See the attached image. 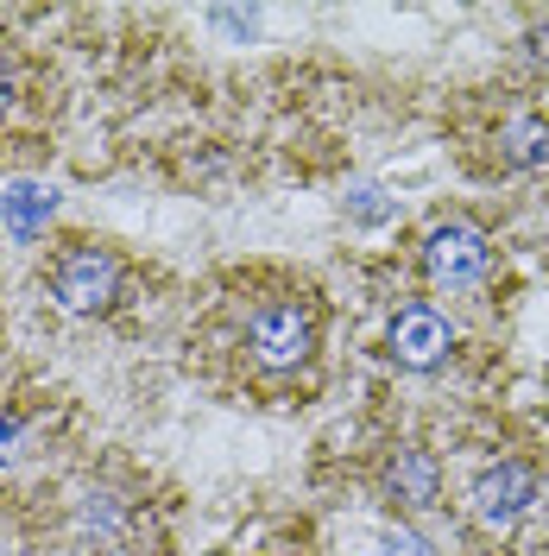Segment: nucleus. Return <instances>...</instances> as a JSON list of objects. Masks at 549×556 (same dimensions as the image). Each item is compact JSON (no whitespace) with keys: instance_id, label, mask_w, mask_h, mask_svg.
Here are the masks:
<instances>
[{"instance_id":"1","label":"nucleus","mask_w":549,"mask_h":556,"mask_svg":"<svg viewBox=\"0 0 549 556\" xmlns=\"http://www.w3.org/2000/svg\"><path fill=\"white\" fill-rule=\"evenodd\" d=\"M120 253L95 241H76L51 260V298L64 316H102L114 298H120Z\"/></svg>"},{"instance_id":"2","label":"nucleus","mask_w":549,"mask_h":556,"mask_svg":"<svg viewBox=\"0 0 549 556\" xmlns=\"http://www.w3.org/2000/svg\"><path fill=\"white\" fill-rule=\"evenodd\" d=\"M246 348H253V361L272 367V374L304 367L309 348H316V311L297 304V298H272V304H259L253 323H246Z\"/></svg>"},{"instance_id":"3","label":"nucleus","mask_w":549,"mask_h":556,"mask_svg":"<svg viewBox=\"0 0 549 556\" xmlns=\"http://www.w3.org/2000/svg\"><path fill=\"white\" fill-rule=\"evenodd\" d=\"M474 519L481 531H512L531 506H537V468H524V462H493L474 475Z\"/></svg>"},{"instance_id":"4","label":"nucleus","mask_w":549,"mask_h":556,"mask_svg":"<svg viewBox=\"0 0 549 556\" xmlns=\"http://www.w3.org/2000/svg\"><path fill=\"white\" fill-rule=\"evenodd\" d=\"M486 266H493V241H486L481 228H468V222H448L436 228L430 241H423V278L430 285H481Z\"/></svg>"},{"instance_id":"5","label":"nucleus","mask_w":549,"mask_h":556,"mask_svg":"<svg viewBox=\"0 0 549 556\" xmlns=\"http://www.w3.org/2000/svg\"><path fill=\"white\" fill-rule=\"evenodd\" d=\"M392 361L398 367H411V374H430V367H443L448 348H455V323H448L436 304H405V311L392 316Z\"/></svg>"},{"instance_id":"6","label":"nucleus","mask_w":549,"mask_h":556,"mask_svg":"<svg viewBox=\"0 0 549 556\" xmlns=\"http://www.w3.org/2000/svg\"><path fill=\"white\" fill-rule=\"evenodd\" d=\"M379 481H385V500H392L398 513H430V506L443 500V468H436V455L417 450V443H398Z\"/></svg>"},{"instance_id":"7","label":"nucleus","mask_w":549,"mask_h":556,"mask_svg":"<svg viewBox=\"0 0 549 556\" xmlns=\"http://www.w3.org/2000/svg\"><path fill=\"white\" fill-rule=\"evenodd\" d=\"M120 531H127V500L114 486H89L76 500V538L89 551H107V544H120Z\"/></svg>"},{"instance_id":"8","label":"nucleus","mask_w":549,"mask_h":556,"mask_svg":"<svg viewBox=\"0 0 549 556\" xmlns=\"http://www.w3.org/2000/svg\"><path fill=\"white\" fill-rule=\"evenodd\" d=\"M499 165H512V172H531V165H549V127L544 121H506L499 127Z\"/></svg>"},{"instance_id":"9","label":"nucleus","mask_w":549,"mask_h":556,"mask_svg":"<svg viewBox=\"0 0 549 556\" xmlns=\"http://www.w3.org/2000/svg\"><path fill=\"white\" fill-rule=\"evenodd\" d=\"M51 190H38V184H13V190H7V228H13V235H20V241H33L38 228H44V222H51Z\"/></svg>"},{"instance_id":"10","label":"nucleus","mask_w":549,"mask_h":556,"mask_svg":"<svg viewBox=\"0 0 549 556\" xmlns=\"http://www.w3.org/2000/svg\"><path fill=\"white\" fill-rule=\"evenodd\" d=\"M26 450H33V430H26L13 412H0V468H13Z\"/></svg>"},{"instance_id":"11","label":"nucleus","mask_w":549,"mask_h":556,"mask_svg":"<svg viewBox=\"0 0 549 556\" xmlns=\"http://www.w3.org/2000/svg\"><path fill=\"white\" fill-rule=\"evenodd\" d=\"M385 556H436V551H430V538H417L411 525H398V531H385Z\"/></svg>"},{"instance_id":"12","label":"nucleus","mask_w":549,"mask_h":556,"mask_svg":"<svg viewBox=\"0 0 549 556\" xmlns=\"http://www.w3.org/2000/svg\"><path fill=\"white\" fill-rule=\"evenodd\" d=\"M354 215H360V222H379V215H385V203H379V190H360V203H354Z\"/></svg>"},{"instance_id":"13","label":"nucleus","mask_w":549,"mask_h":556,"mask_svg":"<svg viewBox=\"0 0 549 556\" xmlns=\"http://www.w3.org/2000/svg\"><path fill=\"white\" fill-rule=\"evenodd\" d=\"M13 102V64H7V58H0V108Z\"/></svg>"}]
</instances>
